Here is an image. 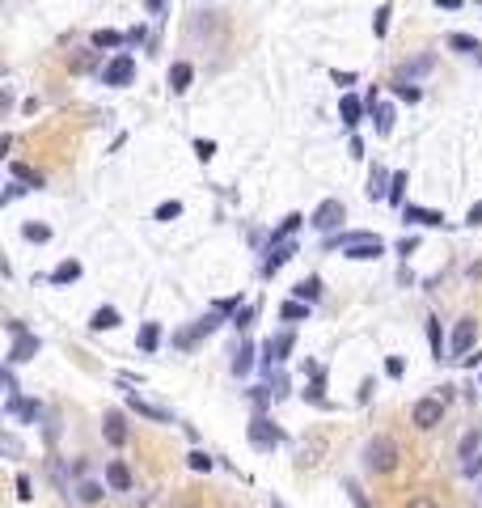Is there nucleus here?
Wrapping results in <instances>:
<instances>
[{
  "label": "nucleus",
  "instance_id": "nucleus-1",
  "mask_svg": "<svg viewBox=\"0 0 482 508\" xmlns=\"http://www.w3.org/2000/svg\"><path fill=\"white\" fill-rule=\"evenodd\" d=\"M330 246L335 250H343L347 259H355V263H368V259H381L385 254V241L377 237V233H368V229H351V233H330Z\"/></svg>",
  "mask_w": 482,
  "mask_h": 508
},
{
  "label": "nucleus",
  "instance_id": "nucleus-2",
  "mask_svg": "<svg viewBox=\"0 0 482 508\" xmlns=\"http://www.w3.org/2000/svg\"><path fill=\"white\" fill-rule=\"evenodd\" d=\"M394 466H398V445H394V436H372V440L364 445V470L389 475Z\"/></svg>",
  "mask_w": 482,
  "mask_h": 508
},
{
  "label": "nucleus",
  "instance_id": "nucleus-3",
  "mask_svg": "<svg viewBox=\"0 0 482 508\" xmlns=\"http://www.w3.org/2000/svg\"><path fill=\"white\" fill-rule=\"evenodd\" d=\"M246 436H250V445H254L258 453H271V449L284 440V432H280L271 420H266V415H254V420L246 424Z\"/></svg>",
  "mask_w": 482,
  "mask_h": 508
},
{
  "label": "nucleus",
  "instance_id": "nucleus-4",
  "mask_svg": "<svg viewBox=\"0 0 482 508\" xmlns=\"http://www.w3.org/2000/svg\"><path fill=\"white\" fill-rule=\"evenodd\" d=\"M343 216H347L343 199H321V203H317V212L309 216V225H313L317 233H335V229L343 225Z\"/></svg>",
  "mask_w": 482,
  "mask_h": 508
},
{
  "label": "nucleus",
  "instance_id": "nucleus-5",
  "mask_svg": "<svg viewBox=\"0 0 482 508\" xmlns=\"http://www.w3.org/2000/svg\"><path fill=\"white\" fill-rule=\"evenodd\" d=\"M440 420H444V398H419V402L410 406V424L423 428V432L436 428Z\"/></svg>",
  "mask_w": 482,
  "mask_h": 508
},
{
  "label": "nucleus",
  "instance_id": "nucleus-6",
  "mask_svg": "<svg viewBox=\"0 0 482 508\" xmlns=\"http://www.w3.org/2000/svg\"><path fill=\"white\" fill-rule=\"evenodd\" d=\"M262 351H266V356H262V369H266V373L280 369V365L288 360V351H292V331H275L271 339L262 343Z\"/></svg>",
  "mask_w": 482,
  "mask_h": 508
},
{
  "label": "nucleus",
  "instance_id": "nucleus-7",
  "mask_svg": "<svg viewBox=\"0 0 482 508\" xmlns=\"http://www.w3.org/2000/svg\"><path fill=\"white\" fill-rule=\"evenodd\" d=\"M220 318H225V314H216V310H211V314H203V318H199V322H195L191 331H178V335H174V347L191 351V347H195V339H207L211 331L220 326Z\"/></svg>",
  "mask_w": 482,
  "mask_h": 508
},
{
  "label": "nucleus",
  "instance_id": "nucleus-8",
  "mask_svg": "<svg viewBox=\"0 0 482 508\" xmlns=\"http://www.w3.org/2000/svg\"><path fill=\"white\" fill-rule=\"evenodd\" d=\"M131 77H136V60L131 56H115L111 64L102 68V85H115V89L131 85Z\"/></svg>",
  "mask_w": 482,
  "mask_h": 508
},
{
  "label": "nucleus",
  "instance_id": "nucleus-9",
  "mask_svg": "<svg viewBox=\"0 0 482 508\" xmlns=\"http://www.w3.org/2000/svg\"><path fill=\"white\" fill-rule=\"evenodd\" d=\"M292 254H296V241H271L266 246V259H262V276H275Z\"/></svg>",
  "mask_w": 482,
  "mask_h": 508
},
{
  "label": "nucleus",
  "instance_id": "nucleus-10",
  "mask_svg": "<svg viewBox=\"0 0 482 508\" xmlns=\"http://www.w3.org/2000/svg\"><path fill=\"white\" fill-rule=\"evenodd\" d=\"M474 339H478V326H474V318H461L457 326H453V339H449V351L457 356V360H461V356L474 347Z\"/></svg>",
  "mask_w": 482,
  "mask_h": 508
},
{
  "label": "nucleus",
  "instance_id": "nucleus-11",
  "mask_svg": "<svg viewBox=\"0 0 482 508\" xmlns=\"http://www.w3.org/2000/svg\"><path fill=\"white\" fill-rule=\"evenodd\" d=\"M38 351H42V339L26 331V335H17V339H13V347H9V365H26V360H34Z\"/></svg>",
  "mask_w": 482,
  "mask_h": 508
},
{
  "label": "nucleus",
  "instance_id": "nucleus-12",
  "mask_svg": "<svg viewBox=\"0 0 482 508\" xmlns=\"http://www.w3.org/2000/svg\"><path fill=\"white\" fill-rule=\"evenodd\" d=\"M127 406L136 415H144V420H152V424H170V411H161V406H152L148 398H140L136 390H127Z\"/></svg>",
  "mask_w": 482,
  "mask_h": 508
},
{
  "label": "nucleus",
  "instance_id": "nucleus-13",
  "mask_svg": "<svg viewBox=\"0 0 482 508\" xmlns=\"http://www.w3.org/2000/svg\"><path fill=\"white\" fill-rule=\"evenodd\" d=\"M321 453H326V436H305V445H300V457H296V462H300V470H313L317 462H321Z\"/></svg>",
  "mask_w": 482,
  "mask_h": 508
},
{
  "label": "nucleus",
  "instance_id": "nucleus-14",
  "mask_svg": "<svg viewBox=\"0 0 482 508\" xmlns=\"http://www.w3.org/2000/svg\"><path fill=\"white\" fill-rule=\"evenodd\" d=\"M432 68H436V60H432V56H419V60H410V64H402L394 81H398V85H415L419 77H427V72H432Z\"/></svg>",
  "mask_w": 482,
  "mask_h": 508
},
{
  "label": "nucleus",
  "instance_id": "nucleus-15",
  "mask_svg": "<svg viewBox=\"0 0 482 508\" xmlns=\"http://www.w3.org/2000/svg\"><path fill=\"white\" fill-rule=\"evenodd\" d=\"M389 182H394V174L385 170V166H372L368 170V199H389Z\"/></svg>",
  "mask_w": 482,
  "mask_h": 508
},
{
  "label": "nucleus",
  "instance_id": "nucleus-16",
  "mask_svg": "<svg viewBox=\"0 0 482 508\" xmlns=\"http://www.w3.org/2000/svg\"><path fill=\"white\" fill-rule=\"evenodd\" d=\"M402 221L436 229V225H444V212H432V208H415V203H406V208H402Z\"/></svg>",
  "mask_w": 482,
  "mask_h": 508
},
{
  "label": "nucleus",
  "instance_id": "nucleus-17",
  "mask_svg": "<svg viewBox=\"0 0 482 508\" xmlns=\"http://www.w3.org/2000/svg\"><path fill=\"white\" fill-rule=\"evenodd\" d=\"M364 106H368V102H360V97L343 93V97H339V115H343V123H347V127H355V123L364 119Z\"/></svg>",
  "mask_w": 482,
  "mask_h": 508
},
{
  "label": "nucleus",
  "instance_id": "nucleus-18",
  "mask_svg": "<svg viewBox=\"0 0 482 508\" xmlns=\"http://www.w3.org/2000/svg\"><path fill=\"white\" fill-rule=\"evenodd\" d=\"M191 81H195V68H191L186 60L170 64V89H174V93H186V89H191Z\"/></svg>",
  "mask_w": 482,
  "mask_h": 508
},
{
  "label": "nucleus",
  "instance_id": "nucleus-19",
  "mask_svg": "<svg viewBox=\"0 0 482 508\" xmlns=\"http://www.w3.org/2000/svg\"><path fill=\"white\" fill-rule=\"evenodd\" d=\"M102 432H106V440H111L115 449H119V445H127V424H123V415H119V411L106 415V428H102Z\"/></svg>",
  "mask_w": 482,
  "mask_h": 508
},
{
  "label": "nucleus",
  "instance_id": "nucleus-20",
  "mask_svg": "<svg viewBox=\"0 0 482 508\" xmlns=\"http://www.w3.org/2000/svg\"><path fill=\"white\" fill-rule=\"evenodd\" d=\"M136 347L152 356V351L161 347V322H144V326H140V335H136Z\"/></svg>",
  "mask_w": 482,
  "mask_h": 508
},
{
  "label": "nucleus",
  "instance_id": "nucleus-21",
  "mask_svg": "<svg viewBox=\"0 0 482 508\" xmlns=\"http://www.w3.org/2000/svg\"><path fill=\"white\" fill-rule=\"evenodd\" d=\"M444 47H449V51H457V56H482V42H478V38H469V34H449V38H444Z\"/></svg>",
  "mask_w": 482,
  "mask_h": 508
},
{
  "label": "nucleus",
  "instance_id": "nucleus-22",
  "mask_svg": "<svg viewBox=\"0 0 482 508\" xmlns=\"http://www.w3.org/2000/svg\"><path fill=\"white\" fill-rule=\"evenodd\" d=\"M106 483H111L115 491H131V470L123 462H106Z\"/></svg>",
  "mask_w": 482,
  "mask_h": 508
},
{
  "label": "nucleus",
  "instance_id": "nucleus-23",
  "mask_svg": "<svg viewBox=\"0 0 482 508\" xmlns=\"http://www.w3.org/2000/svg\"><path fill=\"white\" fill-rule=\"evenodd\" d=\"M123 318H119V310H115V305H102V310H93V318H89V326L93 331H115Z\"/></svg>",
  "mask_w": 482,
  "mask_h": 508
},
{
  "label": "nucleus",
  "instance_id": "nucleus-24",
  "mask_svg": "<svg viewBox=\"0 0 482 508\" xmlns=\"http://www.w3.org/2000/svg\"><path fill=\"white\" fill-rule=\"evenodd\" d=\"M47 280H51V284H56V288H64V284H72V280H81V263H77V259H64V263H60L56 271H51V276H47Z\"/></svg>",
  "mask_w": 482,
  "mask_h": 508
},
{
  "label": "nucleus",
  "instance_id": "nucleus-25",
  "mask_svg": "<svg viewBox=\"0 0 482 508\" xmlns=\"http://www.w3.org/2000/svg\"><path fill=\"white\" fill-rule=\"evenodd\" d=\"M280 318H284V322H309V301H296V296L284 301V305H280Z\"/></svg>",
  "mask_w": 482,
  "mask_h": 508
},
{
  "label": "nucleus",
  "instance_id": "nucleus-26",
  "mask_svg": "<svg viewBox=\"0 0 482 508\" xmlns=\"http://www.w3.org/2000/svg\"><path fill=\"white\" fill-rule=\"evenodd\" d=\"M427 339H432V356H436V360H444L449 339H444V331H440V318H427Z\"/></svg>",
  "mask_w": 482,
  "mask_h": 508
},
{
  "label": "nucleus",
  "instance_id": "nucleus-27",
  "mask_svg": "<svg viewBox=\"0 0 482 508\" xmlns=\"http://www.w3.org/2000/svg\"><path fill=\"white\" fill-rule=\"evenodd\" d=\"M9 174H13L22 186H30V191H38V186H42V174H38V170H30V166H22V161H9Z\"/></svg>",
  "mask_w": 482,
  "mask_h": 508
},
{
  "label": "nucleus",
  "instance_id": "nucleus-28",
  "mask_svg": "<svg viewBox=\"0 0 482 508\" xmlns=\"http://www.w3.org/2000/svg\"><path fill=\"white\" fill-rule=\"evenodd\" d=\"M372 115H377V136H389V132H394L398 111L389 106V102H377V106H372Z\"/></svg>",
  "mask_w": 482,
  "mask_h": 508
},
{
  "label": "nucleus",
  "instance_id": "nucleus-29",
  "mask_svg": "<svg viewBox=\"0 0 482 508\" xmlns=\"http://www.w3.org/2000/svg\"><path fill=\"white\" fill-rule=\"evenodd\" d=\"M254 351H258L254 343H241V347H237V356H233V373H237V377H246V373L254 369Z\"/></svg>",
  "mask_w": 482,
  "mask_h": 508
},
{
  "label": "nucleus",
  "instance_id": "nucleus-30",
  "mask_svg": "<svg viewBox=\"0 0 482 508\" xmlns=\"http://www.w3.org/2000/svg\"><path fill=\"white\" fill-rule=\"evenodd\" d=\"M300 225H305V216H300V212L284 216V221H280V229H271V241H288V237H292V233H296Z\"/></svg>",
  "mask_w": 482,
  "mask_h": 508
},
{
  "label": "nucleus",
  "instance_id": "nucleus-31",
  "mask_svg": "<svg viewBox=\"0 0 482 508\" xmlns=\"http://www.w3.org/2000/svg\"><path fill=\"white\" fill-rule=\"evenodd\" d=\"M305 398H309V402H317V406H330V398H326V377H321V373L305 386Z\"/></svg>",
  "mask_w": 482,
  "mask_h": 508
},
{
  "label": "nucleus",
  "instance_id": "nucleus-32",
  "mask_svg": "<svg viewBox=\"0 0 482 508\" xmlns=\"http://www.w3.org/2000/svg\"><path fill=\"white\" fill-rule=\"evenodd\" d=\"M292 292H296V301H309V305H313V301L321 296V280H317V276H309V280H300Z\"/></svg>",
  "mask_w": 482,
  "mask_h": 508
},
{
  "label": "nucleus",
  "instance_id": "nucleus-33",
  "mask_svg": "<svg viewBox=\"0 0 482 508\" xmlns=\"http://www.w3.org/2000/svg\"><path fill=\"white\" fill-rule=\"evenodd\" d=\"M123 42H127V34H119V30H97V34H93V47H97V51H102V47L115 51V47H123Z\"/></svg>",
  "mask_w": 482,
  "mask_h": 508
},
{
  "label": "nucleus",
  "instance_id": "nucleus-34",
  "mask_svg": "<svg viewBox=\"0 0 482 508\" xmlns=\"http://www.w3.org/2000/svg\"><path fill=\"white\" fill-rule=\"evenodd\" d=\"M22 237H26V241H51V229L38 225V221H30V225H22Z\"/></svg>",
  "mask_w": 482,
  "mask_h": 508
},
{
  "label": "nucleus",
  "instance_id": "nucleus-35",
  "mask_svg": "<svg viewBox=\"0 0 482 508\" xmlns=\"http://www.w3.org/2000/svg\"><path fill=\"white\" fill-rule=\"evenodd\" d=\"M182 216V203L178 199H170V203H161V208H156V221L161 225H170V221H178Z\"/></svg>",
  "mask_w": 482,
  "mask_h": 508
},
{
  "label": "nucleus",
  "instance_id": "nucleus-36",
  "mask_svg": "<svg viewBox=\"0 0 482 508\" xmlns=\"http://www.w3.org/2000/svg\"><path fill=\"white\" fill-rule=\"evenodd\" d=\"M406 170H394V182H389V203H402V191H406Z\"/></svg>",
  "mask_w": 482,
  "mask_h": 508
},
{
  "label": "nucleus",
  "instance_id": "nucleus-37",
  "mask_svg": "<svg viewBox=\"0 0 482 508\" xmlns=\"http://www.w3.org/2000/svg\"><path fill=\"white\" fill-rule=\"evenodd\" d=\"M478 445H482V432H465V440H461V457H465V462L478 453Z\"/></svg>",
  "mask_w": 482,
  "mask_h": 508
},
{
  "label": "nucleus",
  "instance_id": "nucleus-38",
  "mask_svg": "<svg viewBox=\"0 0 482 508\" xmlns=\"http://www.w3.org/2000/svg\"><path fill=\"white\" fill-rule=\"evenodd\" d=\"M343 487H347V495H351V504H355V508H372V504H368V495L360 491V483H355V479H347Z\"/></svg>",
  "mask_w": 482,
  "mask_h": 508
},
{
  "label": "nucleus",
  "instance_id": "nucleus-39",
  "mask_svg": "<svg viewBox=\"0 0 482 508\" xmlns=\"http://www.w3.org/2000/svg\"><path fill=\"white\" fill-rule=\"evenodd\" d=\"M195 157L211 161V157H216V140H195Z\"/></svg>",
  "mask_w": 482,
  "mask_h": 508
},
{
  "label": "nucleus",
  "instance_id": "nucleus-40",
  "mask_svg": "<svg viewBox=\"0 0 482 508\" xmlns=\"http://www.w3.org/2000/svg\"><path fill=\"white\" fill-rule=\"evenodd\" d=\"M372 30H377V38H385V30H389V5L377 9V17H372Z\"/></svg>",
  "mask_w": 482,
  "mask_h": 508
},
{
  "label": "nucleus",
  "instance_id": "nucleus-41",
  "mask_svg": "<svg viewBox=\"0 0 482 508\" xmlns=\"http://www.w3.org/2000/svg\"><path fill=\"white\" fill-rule=\"evenodd\" d=\"M250 322H254V305H241V310L233 314V326H237V331H246Z\"/></svg>",
  "mask_w": 482,
  "mask_h": 508
},
{
  "label": "nucleus",
  "instance_id": "nucleus-42",
  "mask_svg": "<svg viewBox=\"0 0 482 508\" xmlns=\"http://www.w3.org/2000/svg\"><path fill=\"white\" fill-rule=\"evenodd\" d=\"M237 305H241V296H220L211 310H216V314H237Z\"/></svg>",
  "mask_w": 482,
  "mask_h": 508
},
{
  "label": "nucleus",
  "instance_id": "nucleus-43",
  "mask_svg": "<svg viewBox=\"0 0 482 508\" xmlns=\"http://www.w3.org/2000/svg\"><path fill=\"white\" fill-rule=\"evenodd\" d=\"M191 470H203V475L211 470V457H207L203 449H195V453H191Z\"/></svg>",
  "mask_w": 482,
  "mask_h": 508
},
{
  "label": "nucleus",
  "instance_id": "nucleus-44",
  "mask_svg": "<svg viewBox=\"0 0 482 508\" xmlns=\"http://www.w3.org/2000/svg\"><path fill=\"white\" fill-rule=\"evenodd\" d=\"M81 500H85V504H97V500H102V487H97V483H81Z\"/></svg>",
  "mask_w": 482,
  "mask_h": 508
},
{
  "label": "nucleus",
  "instance_id": "nucleus-45",
  "mask_svg": "<svg viewBox=\"0 0 482 508\" xmlns=\"http://www.w3.org/2000/svg\"><path fill=\"white\" fill-rule=\"evenodd\" d=\"M385 373H389V377H402V373H406V360H402V356H389V360H385Z\"/></svg>",
  "mask_w": 482,
  "mask_h": 508
},
{
  "label": "nucleus",
  "instance_id": "nucleus-46",
  "mask_svg": "<svg viewBox=\"0 0 482 508\" xmlns=\"http://www.w3.org/2000/svg\"><path fill=\"white\" fill-rule=\"evenodd\" d=\"M0 449H5L9 457H17V453H22V445H17V436H13V432H5V436H0Z\"/></svg>",
  "mask_w": 482,
  "mask_h": 508
},
{
  "label": "nucleus",
  "instance_id": "nucleus-47",
  "mask_svg": "<svg viewBox=\"0 0 482 508\" xmlns=\"http://www.w3.org/2000/svg\"><path fill=\"white\" fill-rule=\"evenodd\" d=\"M465 225H469V229H478V225H482V199H478V203H469V212H465Z\"/></svg>",
  "mask_w": 482,
  "mask_h": 508
},
{
  "label": "nucleus",
  "instance_id": "nucleus-48",
  "mask_svg": "<svg viewBox=\"0 0 482 508\" xmlns=\"http://www.w3.org/2000/svg\"><path fill=\"white\" fill-rule=\"evenodd\" d=\"M394 93H398L402 102H419V89H415V85H398V81H394Z\"/></svg>",
  "mask_w": 482,
  "mask_h": 508
},
{
  "label": "nucleus",
  "instance_id": "nucleus-49",
  "mask_svg": "<svg viewBox=\"0 0 482 508\" xmlns=\"http://www.w3.org/2000/svg\"><path fill=\"white\" fill-rule=\"evenodd\" d=\"M34 495V483H30V475H17V500H30Z\"/></svg>",
  "mask_w": 482,
  "mask_h": 508
},
{
  "label": "nucleus",
  "instance_id": "nucleus-50",
  "mask_svg": "<svg viewBox=\"0 0 482 508\" xmlns=\"http://www.w3.org/2000/svg\"><path fill=\"white\" fill-rule=\"evenodd\" d=\"M415 250H419V237H402V241H398V254H402V259H410Z\"/></svg>",
  "mask_w": 482,
  "mask_h": 508
},
{
  "label": "nucleus",
  "instance_id": "nucleus-51",
  "mask_svg": "<svg viewBox=\"0 0 482 508\" xmlns=\"http://www.w3.org/2000/svg\"><path fill=\"white\" fill-rule=\"evenodd\" d=\"M89 64H93V56H89V51H81V56H77V60H72V72H85V68H89Z\"/></svg>",
  "mask_w": 482,
  "mask_h": 508
},
{
  "label": "nucleus",
  "instance_id": "nucleus-52",
  "mask_svg": "<svg viewBox=\"0 0 482 508\" xmlns=\"http://www.w3.org/2000/svg\"><path fill=\"white\" fill-rule=\"evenodd\" d=\"M372 390H377V381L364 377V381H360V402H368V398H372Z\"/></svg>",
  "mask_w": 482,
  "mask_h": 508
},
{
  "label": "nucleus",
  "instance_id": "nucleus-53",
  "mask_svg": "<svg viewBox=\"0 0 482 508\" xmlns=\"http://www.w3.org/2000/svg\"><path fill=\"white\" fill-rule=\"evenodd\" d=\"M406 508H440V504L427 500V495H415V500H406Z\"/></svg>",
  "mask_w": 482,
  "mask_h": 508
},
{
  "label": "nucleus",
  "instance_id": "nucleus-54",
  "mask_svg": "<svg viewBox=\"0 0 482 508\" xmlns=\"http://www.w3.org/2000/svg\"><path fill=\"white\" fill-rule=\"evenodd\" d=\"M144 42V26H136V30H127V47H140Z\"/></svg>",
  "mask_w": 482,
  "mask_h": 508
},
{
  "label": "nucleus",
  "instance_id": "nucleus-55",
  "mask_svg": "<svg viewBox=\"0 0 482 508\" xmlns=\"http://www.w3.org/2000/svg\"><path fill=\"white\" fill-rule=\"evenodd\" d=\"M330 77H335V85H355V72H339V68H335Z\"/></svg>",
  "mask_w": 482,
  "mask_h": 508
},
{
  "label": "nucleus",
  "instance_id": "nucleus-56",
  "mask_svg": "<svg viewBox=\"0 0 482 508\" xmlns=\"http://www.w3.org/2000/svg\"><path fill=\"white\" fill-rule=\"evenodd\" d=\"M461 365H465V369H474V365H482V351H465V356H461Z\"/></svg>",
  "mask_w": 482,
  "mask_h": 508
},
{
  "label": "nucleus",
  "instance_id": "nucleus-57",
  "mask_svg": "<svg viewBox=\"0 0 482 508\" xmlns=\"http://www.w3.org/2000/svg\"><path fill=\"white\" fill-rule=\"evenodd\" d=\"M347 148H351V157H364V140H360V136H351V144H347Z\"/></svg>",
  "mask_w": 482,
  "mask_h": 508
},
{
  "label": "nucleus",
  "instance_id": "nucleus-58",
  "mask_svg": "<svg viewBox=\"0 0 482 508\" xmlns=\"http://www.w3.org/2000/svg\"><path fill=\"white\" fill-rule=\"evenodd\" d=\"M440 9H461V0H436Z\"/></svg>",
  "mask_w": 482,
  "mask_h": 508
},
{
  "label": "nucleus",
  "instance_id": "nucleus-59",
  "mask_svg": "<svg viewBox=\"0 0 482 508\" xmlns=\"http://www.w3.org/2000/svg\"><path fill=\"white\" fill-rule=\"evenodd\" d=\"M266 504H271V508H288V504H284L280 495H266Z\"/></svg>",
  "mask_w": 482,
  "mask_h": 508
},
{
  "label": "nucleus",
  "instance_id": "nucleus-60",
  "mask_svg": "<svg viewBox=\"0 0 482 508\" xmlns=\"http://www.w3.org/2000/svg\"><path fill=\"white\" fill-rule=\"evenodd\" d=\"M144 5H148V9H161V0H144Z\"/></svg>",
  "mask_w": 482,
  "mask_h": 508
},
{
  "label": "nucleus",
  "instance_id": "nucleus-61",
  "mask_svg": "<svg viewBox=\"0 0 482 508\" xmlns=\"http://www.w3.org/2000/svg\"><path fill=\"white\" fill-rule=\"evenodd\" d=\"M469 470H482V457H478V462H474V466H469Z\"/></svg>",
  "mask_w": 482,
  "mask_h": 508
}]
</instances>
